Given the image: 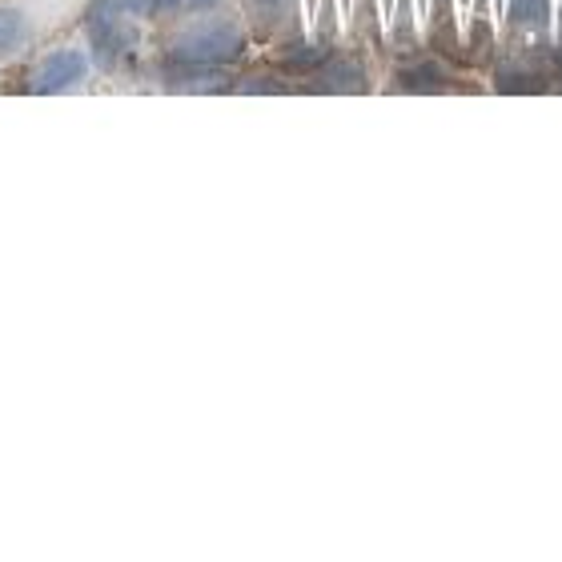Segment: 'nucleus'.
Masks as SVG:
<instances>
[{
    "instance_id": "obj_1",
    "label": "nucleus",
    "mask_w": 562,
    "mask_h": 562,
    "mask_svg": "<svg viewBox=\"0 0 562 562\" xmlns=\"http://www.w3.org/2000/svg\"><path fill=\"white\" fill-rule=\"evenodd\" d=\"M514 21L542 25L546 21V0H514Z\"/></svg>"
}]
</instances>
